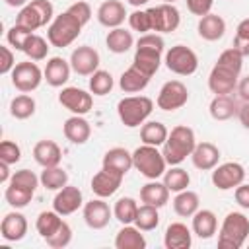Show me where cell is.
Returning <instances> with one entry per match:
<instances>
[{"mask_svg":"<svg viewBox=\"0 0 249 249\" xmlns=\"http://www.w3.org/2000/svg\"><path fill=\"white\" fill-rule=\"evenodd\" d=\"M33 158L41 167H53L58 165L62 160V152L56 142L53 140H39L33 148Z\"/></svg>","mask_w":249,"mask_h":249,"instance_id":"484cf974","label":"cell"},{"mask_svg":"<svg viewBox=\"0 0 249 249\" xmlns=\"http://www.w3.org/2000/svg\"><path fill=\"white\" fill-rule=\"evenodd\" d=\"M82 191L74 185H66L53 198V210H56L60 216H68L74 214L82 206Z\"/></svg>","mask_w":249,"mask_h":249,"instance_id":"2e32d148","label":"cell"},{"mask_svg":"<svg viewBox=\"0 0 249 249\" xmlns=\"http://www.w3.org/2000/svg\"><path fill=\"white\" fill-rule=\"evenodd\" d=\"M130 6H134V8H140V6H144V4H148L150 0H126Z\"/></svg>","mask_w":249,"mask_h":249,"instance_id":"e7e4bbea","label":"cell"},{"mask_svg":"<svg viewBox=\"0 0 249 249\" xmlns=\"http://www.w3.org/2000/svg\"><path fill=\"white\" fill-rule=\"evenodd\" d=\"M216 66H222V68H226V70H230V72L239 76L241 66H243V54L237 49H233V47L226 49L224 53H220V56L216 60Z\"/></svg>","mask_w":249,"mask_h":249,"instance_id":"ee69618b","label":"cell"},{"mask_svg":"<svg viewBox=\"0 0 249 249\" xmlns=\"http://www.w3.org/2000/svg\"><path fill=\"white\" fill-rule=\"evenodd\" d=\"M195 146H196L195 130L185 124H179V126L171 128V132L161 148V154L169 165H179L181 161L187 160V156L193 154Z\"/></svg>","mask_w":249,"mask_h":249,"instance_id":"7a4b0ae2","label":"cell"},{"mask_svg":"<svg viewBox=\"0 0 249 249\" xmlns=\"http://www.w3.org/2000/svg\"><path fill=\"white\" fill-rule=\"evenodd\" d=\"M16 23H18V25L27 27L29 31H35V29L43 27V21H41V18H39L37 10L31 6V2H29V4H25V6L19 10V14H18V18H16Z\"/></svg>","mask_w":249,"mask_h":249,"instance_id":"f6af8a7d","label":"cell"},{"mask_svg":"<svg viewBox=\"0 0 249 249\" xmlns=\"http://www.w3.org/2000/svg\"><path fill=\"white\" fill-rule=\"evenodd\" d=\"M233 49H237L243 56H249V39H239L233 37Z\"/></svg>","mask_w":249,"mask_h":249,"instance_id":"91938a15","label":"cell"},{"mask_svg":"<svg viewBox=\"0 0 249 249\" xmlns=\"http://www.w3.org/2000/svg\"><path fill=\"white\" fill-rule=\"evenodd\" d=\"M126 18L124 4L121 0H105L97 8V21L103 27H121Z\"/></svg>","mask_w":249,"mask_h":249,"instance_id":"ac0fdd59","label":"cell"},{"mask_svg":"<svg viewBox=\"0 0 249 249\" xmlns=\"http://www.w3.org/2000/svg\"><path fill=\"white\" fill-rule=\"evenodd\" d=\"M249 235V218L243 212H228L220 235H218V247L220 249H239Z\"/></svg>","mask_w":249,"mask_h":249,"instance_id":"3957f363","label":"cell"},{"mask_svg":"<svg viewBox=\"0 0 249 249\" xmlns=\"http://www.w3.org/2000/svg\"><path fill=\"white\" fill-rule=\"evenodd\" d=\"M167 136H169V130L160 121L144 123L140 128V140L142 144H148V146H163Z\"/></svg>","mask_w":249,"mask_h":249,"instance_id":"1f68e13d","label":"cell"},{"mask_svg":"<svg viewBox=\"0 0 249 249\" xmlns=\"http://www.w3.org/2000/svg\"><path fill=\"white\" fill-rule=\"evenodd\" d=\"M23 53H25V56L29 58V60H43V58H47V54H49V41H45L41 35H31L29 37V41L25 43V49H23Z\"/></svg>","mask_w":249,"mask_h":249,"instance_id":"7bdbcfd3","label":"cell"},{"mask_svg":"<svg viewBox=\"0 0 249 249\" xmlns=\"http://www.w3.org/2000/svg\"><path fill=\"white\" fill-rule=\"evenodd\" d=\"M62 130L66 140H70L72 144H86L91 136V126L84 119V115H72L70 119H66Z\"/></svg>","mask_w":249,"mask_h":249,"instance_id":"7402d4cb","label":"cell"},{"mask_svg":"<svg viewBox=\"0 0 249 249\" xmlns=\"http://www.w3.org/2000/svg\"><path fill=\"white\" fill-rule=\"evenodd\" d=\"M161 53H163V39L158 33H144L136 41V53L132 58V66L148 74L150 78L158 72L161 64Z\"/></svg>","mask_w":249,"mask_h":249,"instance_id":"6da1fadb","label":"cell"},{"mask_svg":"<svg viewBox=\"0 0 249 249\" xmlns=\"http://www.w3.org/2000/svg\"><path fill=\"white\" fill-rule=\"evenodd\" d=\"M123 177L121 173L113 171V169H107V167H101V171H97L93 177H91V191L99 196V198H107L111 195H115L123 183Z\"/></svg>","mask_w":249,"mask_h":249,"instance_id":"9a60e30c","label":"cell"},{"mask_svg":"<svg viewBox=\"0 0 249 249\" xmlns=\"http://www.w3.org/2000/svg\"><path fill=\"white\" fill-rule=\"evenodd\" d=\"M113 216V210L109 208V204L103 198H93L89 202L84 204V222L88 224V228L91 230H103L109 220Z\"/></svg>","mask_w":249,"mask_h":249,"instance_id":"5bb4252c","label":"cell"},{"mask_svg":"<svg viewBox=\"0 0 249 249\" xmlns=\"http://www.w3.org/2000/svg\"><path fill=\"white\" fill-rule=\"evenodd\" d=\"M136 212H138V202L130 196H123L115 202V208H113V216L124 226V224H134V218H136Z\"/></svg>","mask_w":249,"mask_h":249,"instance_id":"f35d334b","label":"cell"},{"mask_svg":"<svg viewBox=\"0 0 249 249\" xmlns=\"http://www.w3.org/2000/svg\"><path fill=\"white\" fill-rule=\"evenodd\" d=\"M237 91H239V97L243 101H249V76L243 78L239 84H237Z\"/></svg>","mask_w":249,"mask_h":249,"instance_id":"94428289","label":"cell"},{"mask_svg":"<svg viewBox=\"0 0 249 249\" xmlns=\"http://www.w3.org/2000/svg\"><path fill=\"white\" fill-rule=\"evenodd\" d=\"M235 37H239V39H249V18H245V19H241V21L237 23V27H235Z\"/></svg>","mask_w":249,"mask_h":249,"instance_id":"680465c9","label":"cell"},{"mask_svg":"<svg viewBox=\"0 0 249 249\" xmlns=\"http://www.w3.org/2000/svg\"><path fill=\"white\" fill-rule=\"evenodd\" d=\"M105 43H107V49L115 54H123L126 53L132 45H134V39H132V33L123 29V27H113L107 37H105Z\"/></svg>","mask_w":249,"mask_h":249,"instance_id":"836d02e7","label":"cell"},{"mask_svg":"<svg viewBox=\"0 0 249 249\" xmlns=\"http://www.w3.org/2000/svg\"><path fill=\"white\" fill-rule=\"evenodd\" d=\"M10 163L0 161V183H10Z\"/></svg>","mask_w":249,"mask_h":249,"instance_id":"6125c7cd","label":"cell"},{"mask_svg":"<svg viewBox=\"0 0 249 249\" xmlns=\"http://www.w3.org/2000/svg\"><path fill=\"white\" fill-rule=\"evenodd\" d=\"M21 160V150L14 140H2L0 144V161L6 163H18Z\"/></svg>","mask_w":249,"mask_h":249,"instance_id":"681fc988","label":"cell"},{"mask_svg":"<svg viewBox=\"0 0 249 249\" xmlns=\"http://www.w3.org/2000/svg\"><path fill=\"white\" fill-rule=\"evenodd\" d=\"M233 196H235V202L241 208H247L249 210V185H245V183L237 185L235 191H233Z\"/></svg>","mask_w":249,"mask_h":249,"instance_id":"9f6ffc18","label":"cell"},{"mask_svg":"<svg viewBox=\"0 0 249 249\" xmlns=\"http://www.w3.org/2000/svg\"><path fill=\"white\" fill-rule=\"evenodd\" d=\"M187 101H189L187 86L179 80H169L161 86V89L158 93V99H156V105L161 111H175V109H181Z\"/></svg>","mask_w":249,"mask_h":249,"instance_id":"30bf717a","label":"cell"},{"mask_svg":"<svg viewBox=\"0 0 249 249\" xmlns=\"http://www.w3.org/2000/svg\"><path fill=\"white\" fill-rule=\"evenodd\" d=\"M237 78H239L237 74L214 64V68L208 76V88L216 95H230L237 88Z\"/></svg>","mask_w":249,"mask_h":249,"instance_id":"e0dca14e","label":"cell"},{"mask_svg":"<svg viewBox=\"0 0 249 249\" xmlns=\"http://www.w3.org/2000/svg\"><path fill=\"white\" fill-rule=\"evenodd\" d=\"M185 2H187L189 12H191L193 16H198V18L210 14L212 4H214V0H185Z\"/></svg>","mask_w":249,"mask_h":249,"instance_id":"db71d44e","label":"cell"},{"mask_svg":"<svg viewBox=\"0 0 249 249\" xmlns=\"http://www.w3.org/2000/svg\"><path fill=\"white\" fill-rule=\"evenodd\" d=\"M160 224V214H158V208L152 206V204H142L138 206V212H136V218H134V226L142 231H152L156 230Z\"/></svg>","mask_w":249,"mask_h":249,"instance_id":"74e56055","label":"cell"},{"mask_svg":"<svg viewBox=\"0 0 249 249\" xmlns=\"http://www.w3.org/2000/svg\"><path fill=\"white\" fill-rule=\"evenodd\" d=\"M10 8H23L27 4V0H4Z\"/></svg>","mask_w":249,"mask_h":249,"instance_id":"be15d7a7","label":"cell"},{"mask_svg":"<svg viewBox=\"0 0 249 249\" xmlns=\"http://www.w3.org/2000/svg\"><path fill=\"white\" fill-rule=\"evenodd\" d=\"M128 25H130L132 31H138L142 35L148 33V31H152L148 12H142V10H134L132 14H128Z\"/></svg>","mask_w":249,"mask_h":249,"instance_id":"f907efd6","label":"cell"},{"mask_svg":"<svg viewBox=\"0 0 249 249\" xmlns=\"http://www.w3.org/2000/svg\"><path fill=\"white\" fill-rule=\"evenodd\" d=\"M237 119H239V123L243 124V128L249 130V101H245L243 105H239V109H237Z\"/></svg>","mask_w":249,"mask_h":249,"instance_id":"6f0895ef","label":"cell"},{"mask_svg":"<svg viewBox=\"0 0 249 249\" xmlns=\"http://www.w3.org/2000/svg\"><path fill=\"white\" fill-rule=\"evenodd\" d=\"M142 230H138L136 226H130V224H124L117 237H115V247L117 249H144L146 247V239L144 235L140 233Z\"/></svg>","mask_w":249,"mask_h":249,"instance_id":"f546056e","label":"cell"},{"mask_svg":"<svg viewBox=\"0 0 249 249\" xmlns=\"http://www.w3.org/2000/svg\"><path fill=\"white\" fill-rule=\"evenodd\" d=\"M27 233V220L21 212H8L0 224V235L4 241H19Z\"/></svg>","mask_w":249,"mask_h":249,"instance_id":"d6986e66","label":"cell"},{"mask_svg":"<svg viewBox=\"0 0 249 249\" xmlns=\"http://www.w3.org/2000/svg\"><path fill=\"white\" fill-rule=\"evenodd\" d=\"M165 66L177 76H191L198 68V56L187 45H175L165 53Z\"/></svg>","mask_w":249,"mask_h":249,"instance_id":"52a82bcc","label":"cell"},{"mask_svg":"<svg viewBox=\"0 0 249 249\" xmlns=\"http://www.w3.org/2000/svg\"><path fill=\"white\" fill-rule=\"evenodd\" d=\"M218 220L212 210H196L193 214V233L198 235L200 239H210L216 233Z\"/></svg>","mask_w":249,"mask_h":249,"instance_id":"83f0119b","label":"cell"},{"mask_svg":"<svg viewBox=\"0 0 249 249\" xmlns=\"http://www.w3.org/2000/svg\"><path fill=\"white\" fill-rule=\"evenodd\" d=\"M66 12H70L82 25H86L89 19H91V8H89V4L88 2H84V0H78V2H74Z\"/></svg>","mask_w":249,"mask_h":249,"instance_id":"816d5d0a","label":"cell"},{"mask_svg":"<svg viewBox=\"0 0 249 249\" xmlns=\"http://www.w3.org/2000/svg\"><path fill=\"white\" fill-rule=\"evenodd\" d=\"M245 179V169L237 161H226L222 165H216L212 171V183L220 191H230L241 185Z\"/></svg>","mask_w":249,"mask_h":249,"instance_id":"8fae6325","label":"cell"},{"mask_svg":"<svg viewBox=\"0 0 249 249\" xmlns=\"http://www.w3.org/2000/svg\"><path fill=\"white\" fill-rule=\"evenodd\" d=\"M31 6L37 10V14H39V18H41V21H43V25H47V23H51L54 18V8H53V4L49 2V0H31Z\"/></svg>","mask_w":249,"mask_h":249,"instance_id":"f5cc1de1","label":"cell"},{"mask_svg":"<svg viewBox=\"0 0 249 249\" xmlns=\"http://www.w3.org/2000/svg\"><path fill=\"white\" fill-rule=\"evenodd\" d=\"M62 222H64V220H62V216H60L56 210H45V212H41V214L37 216L35 228H37L39 235H41L43 239H47V237H51V235L60 228Z\"/></svg>","mask_w":249,"mask_h":249,"instance_id":"d590c367","label":"cell"},{"mask_svg":"<svg viewBox=\"0 0 249 249\" xmlns=\"http://www.w3.org/2000/svg\"><path fill=\"white\" fill-rule=\"evenodd\" d=\"M163 183L169 189V193H181V191H185L189 187L191 177H189V173L183 167L171 165V169H167L163 173Z\"/></svg>","mask_w":249,"mask_h":249,"instance_id":"8d00e7d4","label":"cell"},{"mask_svg":"<svg viewBox=\"0 0 249 249\" xmlns=\"http://www.w3.org/2000/svg\"><path fill=\"white\" fill-rule=\"evenodd\" d=\"M148 18H150V27L156 33H171L179 27L181 16L179 10L173 4H160L154 8H148Z\"/></svg>","mask_w":249,"mask_h":249,"instance_id":"ba28073f","label":"cell"},{"mask_svg":"<svg viewBox=\"0 0 249 249\" xmlns=\"http://www.w3.org/2000/svg\"><path fill=\"white\" fill-rule=\"evenodd\" d=\"M103 167L107 169H113L121 175H126L130 171V167H134V161H132V154L126 150V148H111L105 152L103 156Z\"/></svg>","mask_w":249,"mask_h":249,"instance_id":"603a6c76","label":"cell"},{"mask_svg":"<svg viewBox=\"0 0 249 249\" xmlns=\"http://www.w3.org/2000/svg\"><path fill=\"white\" fill-rule=\"evenodd\" d=\"M196 29H198V35H200L204 41H218V39H222L224 33H226V21H224L222 16L210 12V14L202 16V18L198 19Z\"/></svg>","mask_w":249,"mask_h":249,"instance_id":"d4e9b609","label":"cell"},{"mask_svg":"<svg viewBox=\"0 0 249 249\" xmlns=\"http://www.w3.org/2000/svg\"><path fill=\"white\" fill-rule=\"evenodd\" d=\"M41 185L47 189V191H60L62 187L68 185V173L58 167V165H53V167H43L41 171Z\"/></svg>","mask_w":249,"mask_h":249,"instance_id":"e575fe53","label":"cell"},{"mask_svg":"<svg viewBox=\"0 0 249 249\" xmlns=\"http://www.w3.org/2000/svg\"><path fill=\"white\" fill-rule=\"evenodd\" d=\"M0 54H2V60H0V74H8L16 68V56L14 53L8 49V47H0Z\"/></svg>","mask_w":249,"mask_h":249,"instance_id":"11a10c76","label":"cell"},{"mask_svg":"<svg viewBox=\"0 0 249 249\" xmlns=\"http://www.w3.org/2000/svg\"><path fill=\"white\" fill-rule=\"evenodd\" d=\"M208 109H210V117L214 121H228L233 115H237L239 105L231 95H214Z\"/></svg>","mask_w":249,"mask_h":249,"instance_id":"4dcf8cb0","label":"cell"},{"mask_svg":"<svg viewBox=\"0 0 249 249\" xmlns=\"http://www.w3.org/2000/svg\"><path fill=\"white\" fill-rule=\"evenodd\" d=\"M193 165L200 171H210L218 165L220 161V150L218 146H214L212 142H200L195 146L193 154H191Z\"/></svg>","mask_w":249,"mask_h":249,"instance_id":"44dd1931","label":"cell"},{"mask_svg":"<svg viewBox=\"0 0 249 249\" xmlns=\"http://www.w3.org/2000/svg\"><path fill=\"white\" fill-rule=\"evenodd\" d=\"M31 35H33V31H29V29H27V27H23V25L14 23V25L8 29L6 39H8V43H10L16 51H21V53H23L25 43L29 41V37H31Z\"/></svg>","mask_w":249,"mask_h":249,"instance_id":"bcb514c9","label":"cell"},{"mask_svg":"<svg viewBox=\"0 0 249 249\" xmlns=\"http://www.w3.org/2000/svg\"><path fill=\"white\" fill-rule=\"evenodd\" d=\"M165 4H173V2H177V0H163Z\"/></svg>","mask_w":249,"mask_h":249,"instance_id":"03108f58","label":"cell"},{"mask_svg":"<svg viewBox=\"0 0 249 249\" xmlns=\"http://www.w3.org/2000/svg\"><path fill=\"white\" fill-rule=\"evenodd\" d=\"M132 161L134 167L146 177V179H158L165 173V158L163 154L158 150V146H148L142 144L132 152Z\"/></svg>","mask_w":249,"mask_h":249,"instance_id":"8992f818","label":"cell"},{"mask_svg":"<svg viewBox=\"0 0 249 249\" xmlns=\"http://www.w3.org/2000/svg\"><path fill=\"white\" fill-rule=\"evenodd\" d=\"M140 200L144 204L161 208L169 200V189L165 187V183H160L158 179H150V183L142 185V189H140Z\"/></svg>","mask_w":249,"mask_h":249,"instance_id":"4316f807","label":"cell"},{"mask_svg":"<svg viewBox=\"0 0 249 249\" xmlns=\"http://www.w3.org/2000/svg\"><path fill=\"white\" fill-rule=\"evenodd\" d=\"M41 80H45V76H43L41 68L35 64V60L18 62L16 68L12 70V84L21 93H29V91L37 89Z\"/></svg>","mask_w":249,"mask_h":249,"instance_id":"9c48e42d","label":"cell"},{"mask_svg":"<svg viewBox=\"0 0 249 249\" xmlns=\"http://www.w3.org/2000/svg\"><path fill=\"white\" fill-rule=\"evenodd\" d=\"M152 109H154V101L146 95H128L117 103L119 119L128 128L144 124V121L150 117Z\"/></svg>","mask_w":249,"mask_h":249,"instance_id":"5b68a950","label":"cell"},{"mask_svg":"<svg viewBox=\"0 0 249 249\" xmlns=\"http://www.w3.org/2000/svg\"><path fill=\"white\" fill-rule=\"evenodd\" d=\"M198 206H200L198 195L195 191H189V189L177 193V196L173 198V210L177 216H183V218H191L198 210Z\"/></svg>","mask_w":249,"mask_h":249,"instance_id":"d6a6232c","label":"cell"},{"mask_svg":"<svg viewBox=\"0 0 249 249\" xmlns=\"http://www.w3.org/2000/svg\"><path fill=\"white\" fill-rule=\"evenodd\" d=\"M4 196H6V202H8L12 208H23V206H27V204L31 202V198H33V191L8 183Z\"/></svg>","mask_w":249,"mask_h":249,"instance_id":"60d3db41","label":"cell"},{"mask_svg":"<svg viewBox=\"0 0 249 249\" xmlns=\"http://www.w3.org/2000/svg\"><path fill=\"white\" fill-rule=\"evenodd\" d=\"M45 241H47V245L53 247V249H62V247H66V245L72 241V230H70V226H68L66 222H62L60 228H58L51 237H47Z\"/></svg>","mask_w":249,"mask_h":249,"instance_id":"c3c4849f","label":"cell"},{"mask_svg":"<svg viewBox=\"0 0 249 249\" xmlns=\"http://www.w3.org/2000/svg\"><path fill=\"white\" fill-rule=\"evenodd\" d=\"M58 101L62 107H66L70 113L74 115H86L91 111L93 107V97L91 93H88L86 89H80V88H74V86H68V88H62V91L58 93Z\"/></svg>","mask_w":249,"mask_h":249,"instance_id":"7c38bea8","label":"cell"},{"mask_svg":"<svg viewBox=\"0 0 249 249\" xmlns=\"http://www.w3.org/2000/svg\"><path fill=\"white\" fill-rule=\"evenodd\" d=\"M113 89V76L107 70H95L89 76V91L93 95H107Z\"/></svg>","mask_w":249,"mask_h":249,"instance_id":"b9f144b4","label":"cell"},{"mask_svg":"<svg viewBox=\"0 0 249 249\" xmlns=\"http://www.w3.org/2000/svg\"><path fill=\"white\" fill-rule=\"evenodd\" d=\"M70 70H72V66H70L68 60H64L62 56H53V58L47 60V66L43 70V76H45V80H47L49 86L62 88L68 82V78H70Z\"/></svg>","mask_w":249,"mask_h":249,"instance_id":"ffe728a7","label":"cell"},{"mask_svg":"<svg viewBox=\"0 0 249 249\" xmlns=\"http://www.w3.org/2000/svg\"><path fill=\"white\" fill-rule=\"evenodd\" d=\"M148 82H150V76L138 70L136 66L126 68L119 78V86L124 93H138L148 86Z\"/></svg>","mask_w":249,"mask_h":249,"instance_id":"f1b7e54d","label":"cell"},{"mask_svg":"<svg viewBox=\"0 0 249 249\" xmlns=\"http://www.w3.org/2000/svg\"><path fill=\"white\" fill-rule=\"evenodd\" d=\"M10 183H12V185H18V187H23V189H29V191L35 193V189H37V185L41 183V179H39L33 171H29V169H19V171H16V173L12 175Z\"/></svg>","mask_w":249,"mask_h":249,"instance_id":"7dc6e473","label":"cell"},{"mask_svg":"<svg viewBox=\"0 0 249 249\" xmlns=\"http://www.w3.org/2000/svg\"><path fill=\"white\" fill-rule=\"evenodd\" d=\"M82 23L70 14V12H62L58 14L51 23H49V29H47V41L53 45V47H58V49H64L68 45H72L78 35L82 33Z\"/></svg>","mask_w":249,"mask_h":249,"instance_id":"277c9868","label":"cell"},{"mask_svg":"<svg viewBox=\"0 0 249 249\" xmlns=\"http://www.w3.org/2000/svg\"><path fill=\"white\" fill-rule=\"evenodd\" d=\"M10 113L14 119H19V121H25L29 119L33 113H35V99L27 93H21V95H16L10 103Z\"/></svg>","mask_w":249,"mask_h":249,"instance_id":"ab89813d","label":"cell"},{"mask_svg":"<svg viewBox=\"0 0 249 249\" xmlns=\"http://www.w3.org/2000/svg\"><path fill=\"white\" fill-rule=\"evenodd\" d=\"M191 243H193V233L185 224L173 222L167 226L163 235V245L167 249H189Z\"/></svg>","mask_w":249,"mask_h":249,"instance_id":"cb8c5ba5","label":"cell"},{"mask_svg":"<svg viewBox=\"0 0 249 249\" xmlns=\"http://www.w3.org/2000/svg\"><path fill=\"white\" fill-rule=\"evenodd\" d=\"M70 66L80 76H91L95 70H99V53L89 45H82L72 51Z\"/></svg>","mask_w":249,"mask_h":249,"instance_id":"4fadbf2b","label":"cell"}]
</instances>
